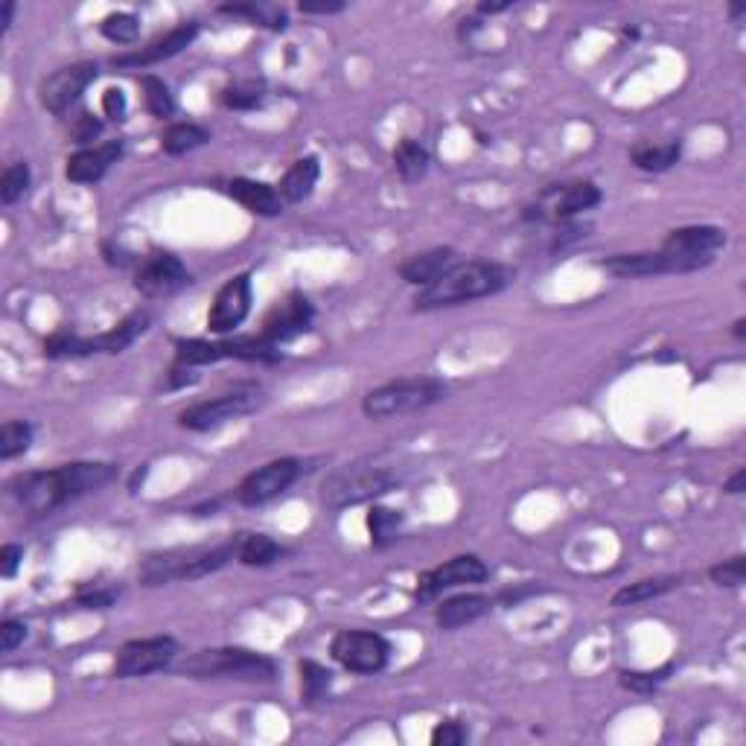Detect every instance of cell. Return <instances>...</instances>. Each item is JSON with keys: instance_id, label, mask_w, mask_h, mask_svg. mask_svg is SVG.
<instances>
[{"instance_id": "1", "label": "cell", "mask_w": 746, "mask_h": 746, "mask_svg": "<svg viewBox=\"0 0 746 746\" xmlns=\"http://www.w3.org/2000/svg\"><path fill=\"white\" fill-rule=\"evenodd\" d=\"M114 475H117L114 464L79 461V464H65V467L47 470V473L15 475L9 481V493L18 499V505L27 513L47 516V513L59 510L73 499L105 487Z\"/></svg>"}, {"instance_id": "2", "label": "cell", "mask_w": 746, "mask_h": 746, "mask_svg": "<svg viewBox=\"0 0 746 746\" xmlns=\"http://www.w3.org/2000/svg\"><path fill=\"white\" fill-rule=\"evenodd\" d=\"M513 280H516V269L502 266V263H490V260L455 263L432 286L420 289V295L414 298V309L429 312V309H443V306L481 301V298L499 295Z\"/></svg>"}, {"instance_id": "3", "label": "cell", "mask_w": 746, "mask_h": 746, "mask_svg": "<svg viewBox=\"0 0 746 746\" xmlns=\"http://www.w3.org/2000/svg\"><path fill=\"white\" fill-rule=\"evenodd\" d=\"M403 478V470L397 461H382V458H368L347 464L336 473H330L321 484V502L327 508L341 510L359 502L376 499L388 490H394Z\"/></svg>"}, {"instance_id": "4", "label": "cell", "mask_w": 746, "mask_h": 746, "mask_svg": "<svg viewBox=\"0 0 746 746\" xmlns=\"http://www.w3.org/2000/svg\"><path fill=\"white\" fill-rule=\"evenodd\" d=\"M242 540H225L219 545H202V548H175L164 554H152L140 566V583L143 586H164L172 580H196V577L219 572L234 557H239Z\"/></svg>"}, {"instance_id": "5", "label": "cell", "mask_w": 746, "mask_h": 746, "mask_svg": "<svg viewBox=\"0 0 746 746\" xmlns=\"http://www.w3.org/2000/svg\"><path fill=\"white\" fill-rule=\"evenodd\" d=\"M446 397V385L435 376H414V379H397L382 388H373L362 400V411L371 420H391L406 417L414 411L435 406Z\"/></svg>"}, {"instance_id": "6", "label": "cell", "mask_w": 746, "mask_h": 746, "mask_svg": "<svg viewBox=\"0 0 746 746\" xmlns=\"http://www.w3.org/2000/svg\"><path fill=\"white\" fill-rule=\"evenodd\" d=\"M181 674L196 679H248V682H272L277 668L269 656L245 650V647H216V650H199L190 659L181 662Z\"/></svg>"}, {"instance_id": "7", "label": "cell", "mask_w": 746, "mask_h": 746, "mask_svg": "<svg viewBox=\"0 0 746 746\" xmlns=\"http://www.w3.org/2000/svg\"><path fill=\"white\" fill-rule=\"evenodd\" d=\"M175 359L184 368H196V365H210V362H222V359H245V362H277V344L260 336H242V339L228 341H202L187 339L175 344Z\"/></svg>"}, {"instance_id": "8", "label": "cell", "mask_w": 746, "mask_h": 746, "mask_svg": "<svg viewBox=\"0 0 746 746\" xmlns=\"http://www.w3.org/2000/svg\"><path fill=\"white\" fill-rule=\"evenodd\" d=\"M260 403H263V391L257 385H242L237 391L222 394L216 400H204V403L184 408L178 414V423L184 429H193V432H210V429H216V426H222L228 420L251 414Z\"/></svg>"}, {"instance_id": "9", "label": "cell", "mask_w": 746, "mask_h": 746, "mask_svg": "<svg viewBox=\"0 0 746 746\" xmlns=\"http://www.w3.org/2000/svg\"><path fill=\"white\" fill-rule=\"evenodd\" d=\"M714 257H691L674 251H645V254H615L601 263L615 277H653V274H688L712 266Z\"/></svg>"}, {"instance_id": "10", "label": "cell", "mask_w": 746, "mask_h": 746, "mask_svg": "<svg viewBox=\"0 0 746 746\" xmlns=\"http://www.w3.org/2000/svg\"><path fill=\"white\" fill-rule=\"evenodd\" d=\"M333 659L353 674H379L388 665L391 645L371 630H341L330 645Z\"/></svg>"}, {"instance_id": "11", "label": "cell", "mask_w": 746, "mask_h": 746, "mask_svg": "<svg viewBox=\"0 0 746 746\" xmlns=\"http://www.w3.org/2000/svg\"><path fill=\"white\" fill-rule=\"evenodd\" d=\"M178 653V642L172 636H152V639H135L126 642L117 653V665H114V677L117 679H135L155 674L170 668L172 659Z\"/></svg>"}, {"instance_id": "12", "label": "cell", "mask_w": 746, "mask_h": 746, "mask_svg": "<svg viewBox=\"0 0 746 746\" xmlns=\"http://www.w3.org/2000/svg\"><path fill=\"white\" fill-rule=\"evenodd\" d=\"M298 475H301V464L295 458H277V461L263 464L260 470H254V473L242 478V484L237 487L239 505L260 508V505L272 502L295 484Z\"/></svg>"}, {"instance_id": "13", "label": "cell", "mask_w": 746, "mask_h": 746, "mask_svg": "<svg viewBox=\"0 0 746 746\" xmlns=\"http://www.w3.org/2000/svg\"><path fill=\"white\" fill-rule=\"evenodd\" d=\"M97 70L100 68L94 62H79V65L56 70L50 79L41 82V105L50 114H59V117L68 114L70 108L82 100L85 88L97 79Z\"/></svg>"}, {"instance_id": "14", "label": "cell", "mask_w": 746, "mask_h": 746, "mask_svg": "<svg viewBox=\"0 0 746 746\" xmlns=\"http://www.w3.org/2000/svg\"><path fill=\"white\" fill-rule=\"evenodd\" d=\"M248 312H251V277L237 274L216 292L213 306L207 312V330L216 333V336L234 333L239 324L248 318Z\"/></svg>"}, {"instance_id": "15", "label": "cell", "mask_w": 746, "mask_h": 746, "mask_svg": "<svg viewBox=\"0 0 746 746\" xmlns=\"http://www.w3.org/2000/svg\"><path fill=\"white\" fill-rule=\"evenodd\" d=\"M187 283H190L187 266L170 251H158L146 257L135 274V289L146 298H167L172 292L184 289Z\"/></svg>"}, {"instance_id": "16", "label": "cell", "mask_w": 746, "mask_h": 746, "mask_svg": "<svg viewBox=\"0 0 746 746\" xmlns=\"http://www.w3.org/2000/svg\"><path fill=\"white\" fill-rule=\"evenodd\" d=\"M487 575H490L487 566L473 554L452 557L438 569L420 575V580H417V601H432L446 589H455V586H464V583H481V580H487Z\"/></svg>"}, {"instance_id": "17", "label": "cell", "mask_w": 746, "mask_h": 746, "mask_svg": "<svg viewBox=\"0 0 746 746\" xmlns=\"http://www.w3.org/2000/svg\"><path fill=\"white\" fill-rule=\"evenodd\" d=\"M601 202V190L592 184V181H577V184H569V187H557V190H545V196L540 199L537 207H528L525 210V219H545V216H554V219H569V216H577L589 207Z\"/></svg>"}, {"instance_id": "18", "label": "cell", "mask_w": 746, "mask_h": 746, "mask_svg": "<svg viewBox=\"0 0 746 746\" xmlns=\"http://www.w3.org/2000/svg\"><path fill=\"white\" fill-rule=\"evenodd\" d=\"M312 315H315L312 304L306 301L301 292H292V295H286V298H283V301H280V304L274 306L272 312L266 315V321H263V330H260V333L272 341V344L295 339V336H301V333L309 330Z\"/></svg>"}, {"instance_id": "19", "label": "cell", "mask_w": 746, "mask_h": 746, "mask_svg": "<svg viewBox=\"0 0 746 746\" xmlns=\"http://www.w3.org/2000/svg\"><path fill=\"white\" fill-rule=\"evenodd\" d=\"M199 35V24H178L175 30H170L167 35L155 38L149 47H140L135 53H126V56H117L111 65L114 68H149V65H158V62H167L172 56H178L184 47L193 44V38Z\"/></svg>"}, {"instance_id": "20", "label": "cell", "mask_w": 746, "mask_h": 746, "mask_svg": "<svg viewBox=\"0 0 746 746\" xmlns=\"http://www.w3.org/2000/svg\"><path fill=\"white\" fill-rule=\"evenodd\" d=\"M120 155H123V143L120 140L102 143V146H94V149H82V152L70 155L68 178L76 181V184H94V181H100L102 175L108 172L111 164H117Z\"/></svg>"}, {"instance_id": "21", "label": "cell", "mask_w": 746, "mask_h": 746, "mask_svg": "<svg viewBox=\"0 0 746 746\" xmlns=\"http://www.w3.org/2000/svg\"><path fill=\"white\" fill-rule=\"evenodd\" d=\"M723 245H726V234H723L720 228H712V225L679 228V231H671L668 239L662 242L665 251L691 254V257H714Z\"/></svg>"}, {"instance_id": "22", "label": "cell", "mask_w": 746, "mask_h": 746, "mask_svg": "<svg viewBox=\"0 0 746 746\" xmlns=\"http://www.w3.org/2000/svg\"><path fill=\"white\" fill-rule=\"evenodd\" d=\"M458 263V257H455V251L452 248H432V251H426V254H414V257H408L406 263H400V277L411 283V286H420V289H426V286H432L438 277L449 272L452 266Z\"/></svg>"}, {"instance_id": "23", "label": "cell", "mask_w": 746, "mask_h": 746, "mask_svg": "<svg viewBox=\"0 0 746 746\" xmlns=\"http://www.w3.org/2000/svg\"><path fill=\"white\" fill-rule=\"evenodd\" d=\"M228 196L239 202L248 213L254 216H277L283 210V199L280 193L274 190L272 184H263V181H251V178H234L228 184Z\"/></svg>"}, {"instance_id": "24", "label": "cell", "mask_w": 746, "mask_h": 746, "mask_svg": "<svg viewBox=\"0 0 746 746\" xmlns=\"http://www.w3.org/2000/svg\"><path fill=\"white\" fill-rule=\"evenodd\" d=\"M490 607H493V601L487 595L470 592V595H455V598L443 601L438 612H435V618H438V624H441L443 630H458L464 624L478 621L481 615H487Z\"/></svg>"}, {"instance_id": "25", "label": "cell", "mask_w": 746, "mask_h": 746, "mask_svg": "<svg viewBox=\"0 0 746 746\" xmlns=\"http://www.w3.org/2000/svg\"><path fill=\"white\" fill-rule=\"evenodd\" d=\"M149 330V312H132L123 318L114 330L102 333L97 339H88V356L91 353H123L129 344H135L137 336Z\"/></svg>"}, {"instance_id": "26", "label": "cell", "mask_w": 746, "mask_h": 746, "mask_svg": "<svg viewBox=\"0 0 746 746\" xmlns=\"http://www.w3.org/2000/svg\"><path fill=\"white\" fill-rule=\"evenodd\" d=\"M318 175H321V167H318V158H312V155H306L301 161H295L286 175L280 178V199L289 204H298L304 202L312 196V190H315V184H318Z\"/></svg>"}, {"instance_id": "27", "label": "cell", "mask_w": 746, "mask_h": 746, "mask_svg": "<svg viewBox=\"0 0 746 746\" xmlns=\"http://www.w3.org/2000/svg\"><path fill=\"white\" fill-rule=\"evenodd\" d=\"M682 155V143L671 140V143H650L642 140L630 149V161L645 172H665L671 170Z\"/></svg>"}, {"instance_id": "28", "label": "cell", "mask_w": 746, "mask_h": 746, "mask_svg": "<svg viewBox=\"0 0 746 746\" xmlns=\"http://www.w3.org/2000/svg\"><path fill=\"white\" fill-rule=\"evenodd\" d=\"M679 577H645V580H636L624 589H618L612 595V607H636V604H645V601H653L671 589H677Z\"/></svg>"}, {"instance_id": "29", "label": "cell", "mask_w": 746, "mask_h": 746, "mask_svg": "<svg viewBox=\"0 0 746 746\" xmlns=\"http://www.w3.org/2000/svg\"><path fill=\"white\" fill-rule=\"evenodd\" d=\"M394 167L400 172V178L414 184L420 181L426 172H429V149L411 137H403L397 146H394Z\"/></svg>"}, {"instance_id": "30", "label": "cell", "mask_w": 746, "mask_h": 746, "mask_svg": "<svg viewBox=\"0 0 746 746\" xmlns=\"http://www.w3.org/2000/svg\"><path fill=\"white\" fill-rule=\"evenodd\" d=\"M219 12L248 18V21H254L260 27H269V30H286L289 27L286 9H280L274 3H228V6H219Z\"/></svg>"}, {"instance_id": "31", "label": "cell", "mask_w": 746, "mask_h": 746, "mask_svg": "<svg viewBox=\"0 0 746 746\" xmlns=\"http://www.w3.org/2000/svg\"><path fill=\"white\" fill-rule=\"evenodd\" d=\"M403 522H406V519H403L400 510L371 508V513H368V528H371L373 548H385V545L394 543V540L400 537Z\"/></svg>"}, {"instance_id": "32", "label": "cell", "mask_w": 746, "mask_h": 746, "mask_svg": "<svg viewBox=\"0 0 746 746\" xmlns=\"http://www.w3.org/2000/svg\"><path fill=\"white\" fill-rule=\"evenodd\" d=\"M280 554H283V548L266 534H248L239 543V563H245V566H272Z\"/></svg>"}, {"instance_id": "33", "label": "cell", "mask_w": 746, "mask_h": 746, "mask_svg": "<svg viewBox=\"0 0 746 746\" xmlns=\"http://www.w3.org/2000/svg\"><path fill=\"white\" fill-rule=\"evenodd\" d=\"M207 140H210V135H207V129H202V126H196V123H175V126H170L164 132L161 146H164L167 155H184V152L202 146Z\"/></svg>"}, {"instance_id": "34", "label": "cell", "mask_w": 746, "mask_h": 746, "mask_svg": "<svg viewBox=\"0 0 746 746\" xmlns=\"http://www.w3.org/2000/svg\"><path fill=\"white\" fill-rule=\"evenodd\" d=\"M33 443V426L27 420H6L0 429V458L12 461L24 455Z\"/></svg>"}, {"instance_id": "35", "label": "cell", "mask_w": 746, "mask_h": 746, "mask_svg": "<svg viewBox=\"0 0 746 746\" xmlns=\"http://www.w3.org/2000/svg\"><path fill=\"white\" fill-rule=\"evenodd\" d=\"M266 100V85L257 79H239L222 91V102L234 111H251Z\"/></svg>"}, {"instance_id": "36", "label": "cell", "mask_w": 746, "mask_h": 746, "mask_svg": "<svg viewBox=\"0 0 746 746\" xmlns=\"http://www.w3.org/2000/svg\"><path fill=\"white\" fill-rule=\"evenodd\" d=\"M100 33L114 44H135L140 35V21L132 12H111L102 18Z\"/></svg>"}, {"instance_id": "37", "label": "cell", "mask_w": 746, "mask_h": 746, "mask_svg": "<svg viewBox=\"0 0 746 746\" xmlns=\"http://www.w3.org/2000/svg\"><path fill=\"white\" fill-rule=\"evenodd\" d=\"M140 85H143V100H146V108L155 114V117H170L172 111H175V100H172L170 88H167V82L164 79H158V76H143L140 79Z\"/></svg>"}, {"instance_id": "38", "label": "cell", "mask_w": 746, "mask_h": 746, "mask_svg": "<svg viewBox=\"0 0 746 746\" xmlns=\"http://www.w3.org/2000/svg\"><path fill=\"white\" fill-rule=\"evenodd\" d=\"M301 682H304V700L306 703H315V700H321L330 691L333 674L324 665H318L312 659H304L301 662Z\"/></svg>"}, {"instance_id": "39", "label": "cell", "mask_w": 746, "mask_h": 746, "mask_svg": "<svg viewBox=\"0 0 746 746\" xmlns=\"http://www.w3.org/2000/svg\"><path fill=\"white\" fill-rule=\"evenodd\" d=\"M44 353L50 359H70V356H88V339H79L70 330H56L44 341Z\"/></svg>"}, {"instance_id": "40", "label": "cell", "mask_w": 746, "mask_h": 746, "mask_svg": "<svg viewBox=\"0 0 746 746\" xmlns=\"http://www.w3.org/2000/svg\"><path fill=\"white\" fill-rule=\"evenodd\" d=\"M30 187V167L24 161L12 164L9 170L3 172V181H0V199L3 204H15Z\"/></svg>"}, {"instance_id": "41", "label": "cell", "mask_w": 746, "mask_h": 746, "mask_svg": "<svg viewBox=\"0 0 746 746\" xmlns=\"http://www.w3.org/2000/svg\"><path fill=\"white\" fill-rule=\"evenodd\" d=\"M744 575L746 563L741 554L732 557V560H726V563H720V566H714L712 572H709V577H712L717 586H729V589H738L744 583Z\"/></svg>"}, {"instance_id": "42", "label": "cell", "mask_w": 746, "mask_h": 746, "mask_svg": "<svg viewBox=\"0 0 746 746\" xmlns=\"http://www.w3.org/2000/svg\"><path fill=\"white\" fill-rule=\"evenodd\" d=\"M671 668H662V671H656V674H642V671H624L621 674V685L627 688V691H636V694H653L656 688H659V682L665 679Z\"/></svg>"}, {"instance_id": "43", "label": "cell", "mask_w": 746, "mask_h": 746, "mask_svg": "<svg viewBox=\"0 0 746 746\" xmlns=\"http://www.w3.org/2000/svg\"><path fill=\"white\" fill-rule=\"evenodd\" d=\"M120 598L117 586H94V589H79V604L85 610H108Z\"/></svg>"}, {"instance_id": "44", "label": "cell", "mask_w": 746, "mask_h": 746, "mask_svg": "<svg viewBox=\"0 0 746 746\" xmlns=\"http://www.w3.org/2000/svg\"><path fill=\"white\" fill-rule=\"evenodd\" d=\"M467 741V729L458 720H441L432 732V744L435 746H458Z\"/></svg>"}, {"instance_id": "45", "label": "cell", "mask_w": 746, "mask_h": 746, "mask_svg": "<svg viewBox=\"0 0 746 746\" xmlns=\"http://www.w3.org/2000/svg\"><path fill=\"white\" fill-rule=\"evenodd\" d=\"M102 132V123L97 117H91V114H79L76 120H73V126H70V137H73V143H91L94 137Z\"/></svg>"}, {"instance_id": "46", "label": "cell", "mask_w": 746, "mask_h": 746, "mask_svg": "<svg viewBox=\"0 0 746 746\" xmlns=\"http://www.w3.org/2000/svg\"><path fill=\"white\" fill-rule=\"evenodd\" d=\"M24 639H27V627L21 621H15V618H6L3 627H0V650L12 653L15 647L24 645Z\"/></svg>"}, {"instance_id": "47", "label": "cell", "mask_w": 746, "mask_h": 746, "mask_svg": "<svg viewBox=\"0 0 746 746\" xmlns=\"http://www.w3.org/2000/svg\"><path fill=\"white\" fill-rule=\"evenodd\" d=\"M126 108H129V102H126V94H123L120 88H108V91L102 94V111H105V117L123 120V117H126Z\"/></svg>"}, {"instance_id": "48", "label": "cell", "mask_w": 746, "mask_h": 746, "mask_svg": "<svg viewBox=\"0 0 746 746\" xmlns=\"http://www.w3.org/2000/svg\"><path fill=\"white\" fill-rule=\"evenodd\" d=\"M21 560H24V548L21 545H3V551H0V575L3 577H12L18 572V566H21Z\"/></svg>"}, {"instance_id": "49", "label": "cell", "mask_w": 746, "mask_h": 746, "mask_svg": "<svg viewBox=\"0 0 746 746\" xmlns=\"http://www.w3.org/2000/svg\"><path fill=\"white\" fill-rule=\"evenodd\" d=\"M341 9H344V3H301L304 15H333Z\"/></svg>"}, {"instance_id": "50", "label": "cell", "mask_w": 746, "mask_h": 746, "mask_svg": "<svg viewBox=\"0 0 746 746\" xmlns=\"http://www.w3.org/2000/svg\"><path fill=\"white\" fill-rule=\"evenodd\" d=\"M102 251H105V260H108L111 266H120V269H123V266H129V257H126V251L114 248L111 242H105V245H102Z\"/></svg>"}, {"instance_id": "51", "label": "cell", "mask_w": 746, "mask_h": 746, "mask_svg": "<svg viewBox=\"0 0 746 746\" xmlns=\"http://www.w3.org/2000/svg\"><path fill=\"white\" fill-rule=\"evenodd\" d=\"M726 493H732V496H738V493H744L746 490V470H738V473L732 475L729 481H726V487H723Z\"/></svg>"}, {"instance_id": "52", "label": "cell", "mask_w": 746, "mask_h": 746, "mask_svg": "<svg viewBox=\"0 0 746 746\" xmlns=\"http://www.w3.org/2000/svg\"><path fill=\"white\" fill-rule=\"evenodd\" d=\"M12 15H15V3H12V0H6V3H3V9H0V30H3V33L12 27Z\"/></svg>"}, {"instance_id": "53", "label": "cell", "mask_w": 746, "mask_h": 746, "mask_svg": "<svg viewBox=\"0 0 746 746\" xmlns=\"http://www.w3.org/2000/svg\"><path fill=\"white\" fill-rule=\"evenodd\" d=\"M505 9H510V3H478L481 15H496V12H505Z\"/></svg>"}, {"instance_id": "54", "label": "cell", "mask_w": 746, "mask_h": 746, "mask_svg": "<svg viewBox=\"0 0 746 746\" xmlns=\"http://www.w3.org/2000/svg\"><path fill=\"white\" fill-rule=\"evenodd\" d=\"M478 27H481V21H478V18H467V21H461V33L458 35H461V38H470Z\"/></svg>"}, {"instance_id": "55", "label": "cell", "mask_w": 746, "mask_h": 746, "mask_svg": "<svg viewBox=\"0 0 746 746\" xmlns=\"http://www.w3.org/2000/svg\"><path fill=\"white\" fill-rule=\"evenodd\" d=\"M735 336H738V339H744V336H746V321H744V318H738V321H735Z\"/></svg>"}]
</instances>
